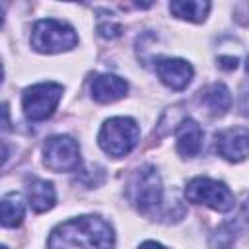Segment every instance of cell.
Here are the masks:
<instances>
[{
    "label": "cell",
    "instance_id": "1",
    "mask_svg": "<svg viewBox=\"0 0 249 249\" xmlns=\"http://www.w3.org/2000/svg\"><path fill=\"white\" fill-rule=\"evenodd\" d=\"M49 247H111L115 243L113 228L99 216H80L58 224Z\"/></svg>",
    "mask_w": 249,
    "mask_h": 249
},
{
    "label": "cell",
    "instance_id": "2",
    "mask_svg": "<svg viewBox=\"0 0 249 249\" xmlns=\"http://www.w3.org/2000/svg\"><path fill=\"white\" fill-rule=\"evenodd\" d=\"M138 138H140V128L132 119L113 117L103 123L97 142L105 154L113 158H123L138 144Z\"/></svg>",
    "mask_w": 249,
    "mask_h": 249
},
{
    "label": "cell",
    "instance_id": "3",
    "mask_svg": "<svg viewBox=\"0 0 249 249\" xmlns=\"http://www.w3.org/2000/svg\"><path fill=\"white\" fill-rule=\"evenodd\" d=\"M78 43V35L74 27L58 19H41L33 25L31 31V47L39 53L54 54L62 51L74 49Z\"/></svg>",
    "mask_w": 249,
    "mask_h": 249
},
{
    "label": "cell",
    "instance_id": "4",
    "mask_svg": "<svg viewBox=\"0 0 249 249\" xmlns=\"http://www.w3.org/2000/svg\"><path fill=\"white\" fill-rule=\"evenodd\" d=\"M185 196H187V200H191L195 204H204L216 212H228L235 204L231 191L224 183L214 181L210 177L191 179L185 187Z\"/></svg>",
    "mask_w": 249,
    "mask_h": 249
},
{
    "label": "cell",
    "instance_id": "5",
    "mask_svg": "<svg viewBox=\"0 0 249 249\" xmlns=\"http://www.w3.org/2000/svg\"><path fill=\"white\" fill-rule=\"evenodd\" d=\"M60 97H62V86L53 84V82H43V84H35L27 88L21 97L25 119L31 123L49 119L54 113Z\"/></svg>",
    "mask_w": 249,
    "mask_h": 249
},
{
    "label": "cell",
    "instance_id": "6",
    "mask_svg": "<svg viewBox=\"0 0 249 249\" xmlns=\"http://www.w3.org/2000/svg\"><path fill=\"white\" fill-rule=\"evenodd\" d=\"M161 193H163V187H161V179L158 175V171L150 165H144L140 167L130 185H128V196H130V202L144 214H148L150 210L158 208L160 202H161Z\"/></svg>",
    "mask_w": 249,
    "mask_h": 249
},
{
    "label": "cell",
    "instance_id": "7",
    "mask_svg": "<svg viewBox=\"0 0 249 249\" xmlns=\"http://www.w3.org/2000/svg\"><path fill=\"white\" fill-rule=\"evenodd\" d=\"M43 161L51 171L56 173L74 171L80 165V146L70 136H51L43 144Z\"/></svg>",
    "mask_w": 249,
    "mask_h": 249
},
{
    "label": "cell",
    "instance_id": "8",
    "mask_svg": "<svg viewBox=\"0 0 249 249\" xmlns=\"http://www.w3.org/2000/svg\"><path fill=\"white\" fill-rule=\"evenodd\" d=\"M218 156L228 161L239 163L249 156V128L245 126H230L216 134L214 140Z\"/></svg>",
    "mask_w": 249,
    "mask_h": 249
},
{
    "label": "cell",
    "instance_id": "9",
    "mask_svg": "<svg viewBox=\"0 0 249 249\" xmlns=\"http://www.w3.org/2000/svg\"><path fill=\"white\" fill-rule=\"evenodd\" d=\"M156 74L163 86L169 89H185L193 80V66L183 58H158Z\"/></svg>",
    "mask_w": 249,
    "mask_h": 249
},
{
    "label": "cell",
    "instance_id": "10",
    "mask_svg": "<svg viewBox=\"0 0 249 249\" xmlns=\"http://www.w3.org/2000/svg\"><path fill=\"white\" fill-rule=\"evenodd\" d=\"M89 91L97 103H113L126 95L128 86L115 74H97L89 84Z\"/></svg>",
    "mask_w": 249,
    "mask_h": 249
},
{
    "label": "cell",
    "instance_id": "11",
    "mask_svg": "<svg viewBox=\"0 0 249 249\" xmlns=\"http://www.w3.org/2000/svg\"><path fill=\"white\" fill-rule=\"evenodd\" d=\"M27 200H29V206L35 210V212H47L54 206L56 202V193H54V187L53 183L45 181V179H39V177H27Z\"/></svg>",
    "mask_w": 249,
    "mask_h": 249
},
{
    "label": "cell",
    "instance_id": "12",
    "mask_svg": "<svg viewBox=\"0 0 249 249\" xmlns=\"http://www.w3.org/2000/svg\"><path fill=\"white\" fill-rule=\"evenodd\" d=\"M202 146V128L193 119H183L177 126V150L181 156H196Z\"/></svg>",
    "mask_w": 249,
    "mask_h": 249
},
{
    "label": "cell",
    "instance_id": "13",
    "mask_svg": "<svg viewBox=\"0 0 249 249\" xmlns=\"http://www.w3.org/2000/svg\"><path fill=\"white\" fill-rule=\"evenodd\" d=\"M200 101L212 117H222L228 113V109L231 105V95L224 84H212L202 91Z\"/></svg>",
    "mask_w": 249,
    "mask_h": 249
},
{
    "label": "cell",
    "instance_id": "14",
    "mask_svg": "<svg viewBox=\"0 0 249 249\" xmlns=\"http://www.w3.org/2000/svg\"><path fill=\"white\" fill-rule=\"evenodd\" d=\"M169 12L179 19L200 23L210 12V0H171Z\"/></svg>",
    "mask_w": 249,
    "mask_h": 249
},
{
    "label": "cell",
    "instance_id": "15",
    "mask_svg": "<svg viewBox=\"0 0 249 249\" xmlns=\"http://www.w3.org/2000/svg\"><path fill=\"white\" fill-rule=\"evenodd\" d=\"M0 214H2V226L4 228H16L23 222V200L18 193H8L4 195L0 202Z\"/></svg>",
    "mask_w": 249,
    "mask_h": 249
},
{
    "label": "cell",
    "instance_id": "16",
    "mask_svg": "<svg viewBox=\"0 0 249 249\" xmlns=\"http://www.w3.org/2000/svg\"><path fill=\"white\" fill-rule=\"evenodd\" d=\"M97 31H99L101 37H109V39H113V37H119V35H121L123 27L117 25V23H101Z\"/></svg>",
    "mask_w": 249,
    "mask_h": 249
},
{
    "label": "cell",
    "instance_id": "17",
    "mask_svg": "<svg viewBox=\"0 0 249 249\" xmlns=\"http://www.w3.org/2000/svg\"><path fill=\"white\" fill-rule=\"evenodd\" d=\"M218 66L224 70H233L237 66V58L235 56H220L218 58Z\"/></svg>",
    "mask_w": 249,
    "mask_h": 249
},
{
    "label": "cell",
    "instance_id": "18",
    "mask_svg": "<svg viewBox=\"0 0 249 249\" xmlns=\"http://www.w3.org/2000/svg\"><path fill=\"white\" fill-rule=\"evenodd\" d=\"M136 2V6L138 8H148V6H152L154 4V0H134Z\"/></svg>",
    "mask_w": 249,
    "mask_h": 249
},
{
    "label": "cell",
    "instance_id": "19",
    "mask_svg": "<svg viewBox=\"0 0 249 249\" xmlns=\"http://www.w3.org/2000/svg\"><path fill=\"white\" fill-rule=\"evenodd\" d=\"M245 66H247V74H249V58H247V64Z\"/></svg>",
    "mask_w": 249,
    "mask_h": 249
}]
</instances>
